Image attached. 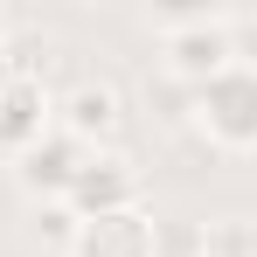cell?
Instances as JSON below:
<instances>
[{"label": "cell", "mask_w": 257, "mask_h": 257, "mask_svg": "<svg viewBox=\"0 0 257 257\" xmlns=\"http://www.w3.org/2000/svg\"><path fill=\"white\" fill-rule=\"evenodd\" d=\"M56 125L70 132L77 146L111 139V132H118V90H111V84H77L63 104H56Z\"/></svg>", "instance_id": "7"}, {"label": "cell", "mask_w": 257, "mask_h": 257, "mask_svg": "<svg viewBox=\"0 0 257 257\" xmlns=\"http://www.w3.org/2000/svg\"><path fill=\"white\" fill-rule=\"evenodd\" d=\"M49 125H56V97L42 90V77H0V153L21 160Z\"/></svg>", "instance_id": "5"}, {"label": "cell", "mask_w": 257, "mask_h": 257, "mask_svg": "<svg viewBox=\"0 0 257 257\" xmlns=\"http://www.w3.org/2000/svg\"><path fill=\"white\" fill-rule=\"evenodd\" d=\"M146 28H160L167 70L195 90L236 63V14H222V7H146Z\"/></svg>", "instance_id": "1"}, {"label": "cell", "mask_w": 257, "mask_h": 257, "mask_svg": "<svg viewBox=\"0 0 257 257\" xmlns=\"http://www.w3.org/2000/svg\"><path fill=\"white\" fill-rule=\"evenodd\" d=\"M0 42H7V7H0Z\"/></svg>", "instance_id": "9"}, {"label": "cell", "mask_w": 257, "mask_h": 257, "mask_svg": "<svg viewBox=\"0 0 257 257\" xmlns=\"http://www.w3.org/2000/svg\"><path fill=\"white\" fill-rule=\"evenodd\" d=\"M84 160H90V146H77L63 125H49L42 139L14 160V181H21V195H28V202H42V209H49V202H63V195H70V181H77Z\"/></svg>", "instance_id": "3"}, {"label": "cell", "mask_w": 257, "mask_h": 257, "mask_svg": "<svg viewBox=\"0 0 257 257\" xmlns=\"http://www.w3.org/2000/svg\"><path fill=\"white\" fill-rule=\"evenodd\" d=\"M202 257H257V236L243 229V222H222L209 243H202Z\"/></svg>", "instance_id": "8"}, {"label": "cell", "mask_w": 257, "mask_h": 257, "mask_svg": "<svg viewBox=\"0 0 257 257\" xmlns=\"http://www.w3.org/2000/svg\"><path fill=\"white\" fill-rule=\"evenodd\" d=\"M70 257H160V229H153L139 209L90 215V222H77V243H70Z\"/></svg>", "instance_id": "6"}, {"label": "cell", "mask_w": 257, "mask_h": 257, "mask_svg": "<svg viewBox=\"0 0 257 257\" xmlns=\"http://www.w3.org/2000/svg\"><path fill=\"white\" fill-rule=\"evenodd\" d=\"M139 202V174H132L125 153H90L84 167H77V181H70V195H63V209L77 215V222H90V215H118Z\"/></svg>", "instance_id": "4"}, {"label": "cell", "mask_w": 257, "mask_h": 257, "mask_svg": "<svg viewBox=\"0 0 257 257\" xmlns=\"http://www.w3.org/2000/svg\"><path fill=\"white\" fill-rule=\"evenodd\" d=\"M195 118L222 153H257V63H229L195 90Z\"/></svg>", "instance_id": "2"}]
</instances>
